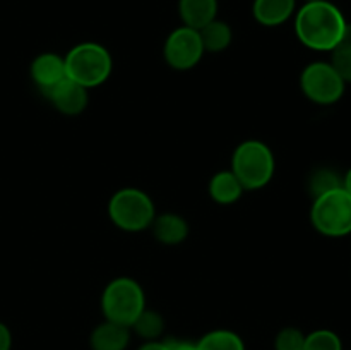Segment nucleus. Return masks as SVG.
<instances>
[{
	"label": "nucleus",
	"instance_id": "obj_1",
	"mask_svg": "<svg viewBox=\"0 0 351 350\" xmlns=\"http://www.w3.org/2000/svg\"><path fill=\"white\" fill-rule=\"evenodd\" d=\"M350 24L335 3L328 0L307 2L295 16V33L307 48L331 51L350 33Z\"/></svg>",
	"mask_w": 351,
	"mask_h": 350
},
{
	"label": "nucleus",
	"instance_id": "obj_2",
	"mask_svg": "<svg viewBox=\"0 0 351 350\" xmlns=\"http://www.w3.org/2000/svg\"><path fill=\"white\" fill-rule=\"evenodd\" d=\"M276 161L267 144L263 141L249 139L235 148L230 170L237 175L243 189H263L274 175Z\"/></svg>",
	"mask_w": 351,
	"mask_h": 350
},
{
	"label": "nucleus",
	"instance_id": "obj_3",
	"mask_svg": "<svg viewBox=\"0 0 351 350\" xmlns=\"http://www.w3.org/2000/svg\"><path fill=\"white\" fill-rule=\"evenodd\" d=\"M64 58L67 78L88 89L103 84L112 74V55L99 43L84 41L75 45Z\"/></svg>",
	"mask_w": 351,
	"mask_h": 350
},
{
	"label": "nucleus",
	"instance_id": "obj_4",
	"mask_svg": "<svg viewBox=\"0 0 351 350\" xmlns=\"http://www.w3.org/2000/svg\"><path fill=\"white\" fill-rule=\"evenodd\" d=\"M144 309H146L144 290L132 278H115L103 290L101 311L106 321L130 328Z\"/></svg>",
	"mask_w": 351,
	"mask_h": 350
},
{
	"label": "nucleus",
	"instance_id": "obj_5",
	"mask_svg": "<svg viewBox=\"0 0 351 350\" xmlns=\"http://www.w3.org/2000/svg\"><path fill=\"white\" fill-rule=\"evenodd\" d=\"M110 220L125 232H143L151 226L156 209L144 191L125 187L117 191L108 202Z\"/></svg>",
	"mask_w": 351,
	"mask_h": 350
},
{
	"label": "nucleus",
	"instance_id": "obj_6",
	"mask_svg": "<svg viewBox=\"0 0 351 350\" xmlns=\"http://www.w3.org/2000/svg\"><path fill=\"white\" fill-rule=\"evenodd\" d=\"M314 229L326 237H345L351 233V194L345 187L314 198L311 209Z\"/></svg>",
	"mask_w": 351,
	"mask_h": 350
},
{
	"label": "nucleus",
	"instance_id": "obj_7",
	"mask_svg": "<svg viewBox=\"0 0 351 350\" xmlns=\"http://www.w3.org/2000/svg\"><path fill=\"white\" fill-rule=\"evenodd\" d=\"M345 86L346 82L329 62H312L302 71V91L317 105H332L338 102L345 93Z\"/></svg>",
	"mask_w": 351,
	"mask_h": 350
},
{
	"label": "nucleus",
	"instance_id": "obj_8",
	"mask_svg": "<svg viewBox=\"0 0 351 350\" xmlns=\"http://www.w3.org/2000/svg\"><path fill=\"white\" fill-rule=\"evenodd\" d=\"M163 54L167 64L175 71H189L195 67L204 55L201 34L194 27H177L168 34Z\"/></svg>",
	"mask_w": 351,
	"mask_h": 350
},
{
	"label": "nucleus",
	"instance_id": "obj_9",
	"mask_svg": "<svg viewBox=\"0 0 351 350\" xmlns=\"http://www.w3.org/2000/svg\"><path fill=\"white\" fill-rule=\"evenodd\" d=\"M31 78L34 84L41 89V93L48 95L58 82L67 78L65 58L51 51L38 55L31 64Z\"/></svg>",
	"mask_w": 351,
	"mask_h": 350
},
{
	"label": "nucleus",
	"instance_id": "obj_10",
	"mask_svg": "<svg viewBox=\"0 0 351 350\" xmlns=\"http://www.w3.org/2000/svg\"><path fill=\"white\" fill-rule=\"evenodd\" d=\"M47 96L53 103L55 108L64 115H79L86 110L89 100L88 88L69 78L58 82Z\"/></svg>",
	"mask_w": 351,
	"mask_h": 350
},
{
	"label": "nucleus",
	"instance_id": "obj_11",
	"mask_svg": "<svg viewBox=\"0 0 351 350\" xmlns=\"http://www.w3.org/2000/svg\"><path fill=\"white\" fill-rule=\"evenodd\" d=\"M151 229L158 242L165 246H177L184 242L189 235V223L185 222L184 216L175 215V213H163L160 216H154Z\"/></svg>",
	"mask_w": 351,
	"mask_h": 350
},
{
	"label": "nucleus",
	"instance_id": "obj_12",
	"mask_svg": "<svg viewBox=\"0 0 351 350\" xmlns=\"http://www.w3.org/2000/svg\"><path fill=\"white\" fill-rule=\"evenodd\" d=\"M295 3L297 0H254L252 14L259 24L274 27L293 16Z\"/></svg>",
	"mask_w": 351,
	"mask_h": 350
},
{
	"label": "nucleus",
	"instance_id": "obj_13",
	"mask_svg": "<svg viewBox=\"0 0 351 350\" xmlns=\"http://www.w3.org/2000/svg\"><path fill=\"white\" fill-rule=\"evenodd\" d=\"M130 342V328L105 321L91 333L93 350H125Z\"/></svg>",
	"mask_w": 351,
	"mask_h": 350
},
{
	"label": "nucleus",
	"instance_id": "obj_14",
	"mask_svg": "<svg viewBox=\"0 0 351 350\" xmlns=\"http://www.w3.org/2000/svg\"><path fill=\"white\" fill-rule=\"evenodd\" d=\"M184 26L202 30L206 24L216 19L218 16V0H180L178 2Z\"/></svg>",
	"mask_w": 351,
	"mask_h": 350
},
{
	"label": "nucleus",
	"instance_id": "obj_15",
	"mask_svg": "<svg viewBox=\"0 0 351 350\" xmlns=\"http://www.w3.org/2000/svg\"><path fill=\"white\" fill-rule=\"evenodd\" d=\"M245 191L237 175L232 170H221L213 175L209 182V194L218 205H233Z\"/></svg>",
	"mask_w": 351,
	"mask_h": 350
},
{
	"label": "nucleus",
	"instance_id": "obj_16",
	"mask_svg": "<svg viewBox=\"0 0 351 350\" xmlns=\"http://www.w3.org/2000/svg\"><path fill=\"white\" fill-rule=\"evenodd\" d=\"M199 34H201L204 51H213V54L226 50L233 38L232 27L225 21L219 19H215L209 24H206L202 30H199Z\"/></svg>",
	"mask_w": 351,
	"mask_h": 350
},
{
	"label": "nucleus",
	"instance_id": "obj_17",
	"mask_svg": "<svg viewBox=\"0 0 351 350\" xmlns=\"http://www.w3.org/2000/svg\"><path fill=\"white\" fill-rule=\"evenodd\" d=\"M197 350H245L243 340L230 329L209 331L195 343Z\"/></svg>",
	"mask_w": 351,
	"mask_h": 350
},
{
	"label": "nucleus",
	"instance_id": "obj_18",
	"mask_svg": "<svg viewBox=\"0 0 351 350\" xmlns=\"http://www.w3.org/2000/svg\"><path fill=\"white\" fill-rule=\"evenodd\" d=\"M134 328V331L144 338L146 342H151V340H158V336H161L165 329V321L161 318V314H158L156 311H151V309H144L137 319L134 321V325L130 326Z\"/></svg>",
	"mask_w": 351,
	"mask_h": 350
},
{
	"label": "nucleus",
	"instance_id": "obj_19",
	"mask_svg": "<svg viewBox=\"0 0 351 350\" xmlns=\"http://www.w3.org/2000/svg\"><path fill=\"white\" fill-rule=\"evenodd\" d=\"M339 187H343V180L331 168H319L311 175V180H308V189L314 198H319V196Z\"/></svg>",
	"mask_w": 351,
	"mask_h": 350
},
{
	"label": "nucleus",
	"instance_id": "obj_20",
	"mask_svg": "<svg viewBox=\"0 0 351 350\" xmlns=\"http://www.w3.org/2000/svg\"><path fill=\"white\" fill-rule=\"evenodd\" d=\"M331 51L332 55L329 64L335 67V71L338 72L339 78L348 84V82H351V27L346 40L341 41V43Z\"/></svg>",
	"mask_w": 351,
	"mask_h": 350
},
{
	"label": "nucleus",
	"instance_id": "obj_21",
	"mask_svg": "<svg viewBox=\"0 0 351 350\" xmlns=\"http://www.w3.org/2000/svg\"><path fill=\"white\" fill-rule=\"evenodd\" d=\"M304 350H343L341 340L331 329H317L305 336Z\"/></svg>",
	"mask_w": 351,
	"mask_h": 350
},
{
	"label": "nucleus",
	"instance_id": "obj_22",
	"mask_svg": "<svg viewBox=\"0 0 351 350\" xmlns=\"http://www.w3.org/2000/svg\"><path fill=\"white\" fill-rule=\"evenodd\" d=\"M305 335L298 328H283L274 340L276 350H304Z\"/></svg>",
	"mask_w": 351,
	"mask_h": 350
},
{
	"label": "nucleus",
	"instance_id": "obj_23",
	"mask_svg": "<svg viewBox=\"0 0 351 350\" xmlns=\"http://www.w3.org/2000/svg\"><path fill=\"white\" fill-rule=\"evenodd\" d=\"M10 347H12L10 329L3 323H0V350H10Z\"/></svg>",
	"mask_w": 351,
	"mask_h": 350
},
{
	"label": "nucleus",
	"instance_id": "obj_24",
	"mask_svg": "<svg viewBox=\"0 0 351 350\" xmlns=\"http://www.w3.org/2000/svg\"><path fill=\"white\" fill-rule=\"evenodd\" d=\"M137 350H170L167 342H158V340H151V342L143 343Z\"/></svg>",
	"mask_w": 351,
	"mask_h": 350
},
{
	"label": "nucleus",
	"instance_id": "obj_25",
	"mask_svg": "<svg viewBox=\"0 0 351 350\" xmlns=\"http://www.w3.org/2000/svg\"><path fill=\"white\" fill-rule=\"evenodd\" d=\"M168 347H170V350H197L195 349V345H192V343H187V342H167Z\"/></svg>",
	"mask_w": 351,
	"mask_h": 350
},
{
	"label": "nucleus",
	"instance_id": "obj_26",
	"mask_svg": "<svg viewBox=\"0 0 351 350\" xmlns=\"http://www.w3.org/2000/svg\"><path fill=\"white\" fill-rule=\"evenodd\" d=\"M343 187H345L346 191H348L350 194H351V168H350L348 172H346L345 178H343Z\"/></svg>",
	"mask_w": 351,
	"mask_h": 350
},
{
	"label": "nucleus",
	"instance_id": "obj_27",
	"mask_svg": "<svg viewBox=\"0 0 351 350\" xmlns=\"http://www.w3.org/2000/svg\"><path fill=\"white\" fill-rule=\"evenodd\" d=\"M307 2H317V0H305V3Z\"/></svg>",
	"mask_w": 351,
	"mask_h": 350
}]
</instances>
